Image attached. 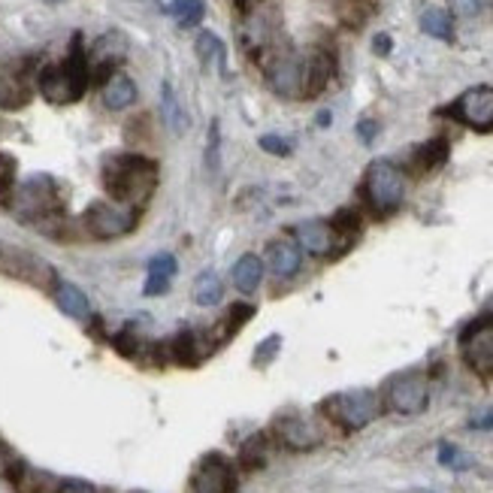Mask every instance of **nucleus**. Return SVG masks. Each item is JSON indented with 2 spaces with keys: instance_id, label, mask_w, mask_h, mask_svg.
Returning <instances> with one entry per match:
<instances>
[{
  "instance_id": "39448f33",
  "label": "nucleus",
  "mask_w": 493,
  "mask_h": 493,
  "mask_svg": "<svg viewBox=\"0 0 493 493\" xmlns=\"http://www.w3.org/2000/svg\"><path fill=\"white\" fill-rule=\"evenodd\" d=\"M384 403L397 415H421L430 403V384L417 372L397 375L384 390Z\"/></svg>"
},
{
  "instance_id": "4468645a",
  "label": "nucleus",
  "mask_w": 493,
  "mask_h": 493,
  "mask_svg": "<svg viewBox=\"0 0 493 493\" xmlns=\"http://www.w3.org/2000/svg\"><path fill=\"white\" fill-rule=\"evenodd\" d=\"M266 266L279 275V279H291V275L300 273V264H303V252H300L297 242L291 239H273L266 246Z\"/></svg>"
},
{
  "instance_id": "5701e85b",
  "label": "nucleus",
  "mask_w": 493,
  "mask_h": 493,
  "mask_svg": "<svg viewBox=\"0 0 493 493\" xmlns=\"http://www.w3.org/2000/svg\"><path fill=\"white\" fill-rule=\"evenodd\" d=\"M24 100H28V91L19 79L13 76H0V106H6V110H15V106H22Z\"/></svg>"
},
{
  "instance_id": "20e7f679",
  "label": "nucleus",
  "mask_w": 493,
  "mask_h": 493,
  "mask_svg": "<svg viewBox=\"0 0 493 493\" xmlns=\"http://www.w3.org/2000/svg\"><path fill=\"white\" fill-rule=\"evenodd\" d=\"M363 194L379 215L397 212L406 197L403 170L390 161H372L370 170H366V179H363Z\"/></svg>"
},
{
  "instance_id": "2f4dec72",
  "label": "nucleus",
  "mask_w": 493,
  "mask_h": 493,
  "mask_svg": "<svg viewBox=\"0 0 493 493\" xmlns=\"http://www.w3.org/2000/svg\"><path fill=\"white\" fill-rule=\"evenodd\" d=\"M206 161L209 166H219V121L212 124V139L206 146Z\"/></svg>"
},
{
  "instance_id": "bb28decb",
  "label": "nucleus",
  "mask_w": 493,
  "mask_h": 493,
  "mask_svg": "<svg viewBox=\"0 0 493 493\" xmlns=\"http://www.w3.org/2000/svg\"><path fill=\"white\" fill-rule=\"evenodd\" d=\"M148 275H157V279H173L175 275V257L173 255H155L148 261Z\"/></svg>"
},
{
  "instance_id": "f8f14e48",
  "label": "nucleus",
  "mask_w": 493,
  "mask_h": 493,
  "mask_svg": "<svg viewBox=\"0 0 493 493\" xmlns=\"http://www.w3.org/2000/svg\"><path fill=\"white\" fill-rule=\"evenodd\" d=\"M275 436L291 451H312L321 442V433L312 421L300 415H285L275 421Z\"/></svg>"
},
{
  "instance_id": "cd10ccee",
  "label": "nucleus",
  "mask_w": 493,
  "mask_h": 493,
  "mask_svg": "<svg viewBox=\"0 0 493 493\" xmlns=\"http://www.w3.org/2000/svg\"><path fill=\"white\" fill-rule=\"evenodd\" d=\"M261 148H264V152H270V155H279V157L291 155V143H288V139H282V137H275V133H264Z\"/></svg>"
},
{
  "instance_id": "a211bd4d",
  "label": "nucleus",
  "mask_w": 493,
  "mask_h": 493,
  "mask_svg": "<svg viewBox=\"0 0 493 493\" xmlns=\"http://www.w3.org/2000/svg\"><path fill=\"white\" fill-rule=\"evenodd\" d=\"M55 303L61 306L64 315H70V318H76V321H85L91 315L88 297L82 294L76 285H70V282H58L55 285Z\"/></svg>"
},
{
  "instance_id": "473e14b6",
  "label": "nucleus",
  "mask_w": 493,
  "mask_h": 493,
  "mask_svg": "<svg viewBox=\"0 0 493 493\" xmlns=\"http://www.w3.org/2000/svg\"><path fill=\"white\" fill-rule=\"evenodd\" d=\"M170 288V279H157V275H148V285H146V294L148 297H157Z\"/></svg>"
},
{
  "instance_id": "e433bc0d",
  "label": "nucleus",
  "mask_w": 493,
  "mask_h": 493,
  "mask_svg": "<svg viewBox=\"0 0 493 493\" xmlns=\"http://www.w3.org/2000/svg\"><path fill=\"white\" fill-rule=\"evenodd\" d=\"M390 46H394V43H390L388 33H379V37H375V43H372V49H375L379 55H388V52H390Z\"/></svg>"
},
{
  "instance_id": "9b49d317",
  "label": "nucleus",
  "mask_w": 493,
  "mask_h": 493,
  "mask_svg": "<svg viewBox=\"0 0 493 493\" xmlns=\"http://www.w3.org/2000/svg\"><path fill=\"white\" fill-rule=\"evenodd\" d=\"M297 242H300V248L309 255H315V257H327L336 252V237H339V230H336V224H330V221H321V219H315V221H303V224H297Z\"/></svg>"
},
{
  "instance_id": "4be33fe9",
  "label": "nucleus",
  "mask_w": 493,
  "mask_h": 493,
  "mask_svg": "<svg viewBox=\"0 0 493 493\" xmlns=\"http://www.w3.org/2000/svg\"><path fill=\"white\" fill-rule=\"evenodd\" d=\"M445 155H448L445 139H433V143L421 146V148H417V155H415V166H417V173H430V170H436V166H439L442 161H445Z\"/></svg>"
},
{
  "instance_id": "dca6fc26",
  "label": "nucleus",
  "mask_w": 493,
  "mask_h": 493,
  "mask_svg": "<svg viewBox=\"0 0 493 493\" xmlns=\"http://www.w3.org/2000/svg\"><path fill=\"white\" fill-rule=\"evenodd\" d=\"M133 100H137V85H133L130 76L112 73V76L103 82V103L110 106V110H128V106H133Z\"/></svg>"
},
{
  "instance_id": "b1692460",
  "label": "nucleus",
  "mask_w": 493,
  "mask_h": 493,
  "mask_svg": "<svg viewBox=\"0 0 493 493\" xmlns=\"http://www.w3.org/2000/svg\"><path fill=\"white\" fill-rule=\"evenodd\" d=\"M197 55L203 58V61H215V64H221V70H224V46H221V40L215 37V33H200L197 37Z\"/></svg>"
},
{
  "instance_id": "7c9ffc66",
  "label": "nucleus",
  "mask_w": 493,
  "mask_h": 493,
  "mask_svg": "<svg viewBox=\"0 0 493 493\" xmlns=\"http://www.w3.org/2000/svg\"><path fill=\"white\" fill-rule=\"evenodd\" d=\"M451 10L461 19H475L481 13V0H451Z\"/></svg>"
},
{
  "instance_id": "ddd939ff",
  "label": "nucleus",
  "mask_w": 493,
  "mask_h": 493,
  "mask_svg": "<svg viewBox=\"0 0 493 493\" xmlns=\"http://www.w3.org/2000/svg\"><path fill=\"white\" fill-rule=\"evenodd\" d=\"M266 79H270L273 91L285 97H300L303 94V61L297 58H279L266 67Z\"/></svg>"
},
{
  "instance_id": "f03ea898",
  "label": "nucleus",
  "mask_w": 493,
  "mask_h": 493,
  "mask_svg": "<svg viewBox=\"0 0 493 493\" xmlns=\"http://www.w3.org/2000/svg\"><path fill=\"white\" fill-rule=\"evenodd\" d=\"M85 88H88V64L79 52V43L73 46V55L67 58L64 64L49 67V70H43V76H40L43 97L58 106L76 103V100L85 94Z\"/></svg>"
},
{
  "instance_id": "c85d7f7f",
  "label": "nucleus",
  "mask_w": 493,
  "mask_h": 493,
  "mask_svg": "<svg viewBox=\"0 0 493 493\" xmlns=\"http://www.w3.org/2000/svg\"><path fill=\"white\" fill-rule=\"evenodd\" d=\"M279 345H282V336H270V339H264L261 345L255 348V363H270L273 357H275V351H279Z\"/></svg>"
},
{
  "instance_id": "72a5a7b5",
  "label": "nucleus",
  "mask_w": 493,
  "mask_h": 493,
  "mask_svg": "<svg viewBox=\"0 0 493 493\" xmlns=\"http://www.w3.org/2000/svg\"><path fill=\"white\" fill-rule=\"evenodd\" d=\"M357 133H361V139H363L366 146H370L372 139H375V133H379V124L366 119V121H361V124H357Z\"/></svg>"
},
{
  "instance_id": "f257e3e1",
  "label": "nucleus",
  "mask_w": 493,
  "mask_h": 493,
  "mask_svg": "<svg viewBox=\"0 0 493 493\" xmlns=\"http://www.w3.org/2000/svg\"><path fill=\"white\" fill-rule=\"evenodd\" d=\"M103 185L112 200L124 206H139L152 197L157 185V166L139 155H115L103 164Z\"/></svg>"
},
{
  "instance_id": "4c0bfd02",
  "label": "nucleus",
  "mask_w": 493,
  "mask_h": 493,
  "mask_svg": "<svg viewBox=\"0 0 493 493\" xmlns=\"http://www.w3.org/2000/svg\"><path fill=\"white\" fill-rule=\"evenodd\" d=\"M10 161H6V157H0V191H4L6 185H10Z\"/></svg>"
},
{
  "instance_id": "a878e982",
  "label": "nucleus",
  "mask_w": 493,
  "mask_h": 493,
  "mask_svg": "<svg viewBox=\"0 0 493 493\" xmlns=\"http://www.w3.org/2000/svg\"><path fill=\"white\" fill-rule=\"evenodd\" d=\"M175 13H179L182 28H191V24H197L200 19H203L206 6H203V0H182V4L175 6Z\"/></svg>"
},
{
  "instance_id": "c9c22d12",
  "label": "nucleus",
  "mask_w": 493,
  "mask_h": 493,
  "mask_svg": "<svg viewBox=\"0 0 493 493\" xmlns=\"http://www.w3.org/2000/svg\"><path fill=\"white\" fill-rule=\"evenodd\" d=\"M470 427L472 430H490L493 427V408H490V412H484V415H475L472 421H470Z\"/></svg>"
},
{
  "instance_id": "2eb2a0df",
  "label": "nucleus",
  "mask_w": 493,
  "mask_h": 493,
  "mask_svg": "<svg viewBox=\"0 0 493 493\" xmlns=\"http://www.w3.org/2000/svg\"><path fill=\"white\" fill-rule=\"evenodd\" d=\"M330 73H333V64L324 52L303 58V97L321 94L324 85L330 82Z\"/></svg>"
},
{
  "instance_id": "9d476101",
  "label": "nucleus",
  "mask_w": 493,
  "mask_h": 493,
  "mask_svg": "<svg viewBox=\"0 0 493 493\" xmlns=\"http://www.w3.org/2000/svg\"><path fill=\"white\" fill-rule=\"evenodd\" d=\"M233 488H237V479H233L230 463L224 461V457L212 454L197 463L194 475H191L188 493H233Z\"/></svg>"
},
{
  "instance_id": "423d86ee",
  "label": "nucleus",
  "mask_w": 493,
  "mask_h": 493,
  "mask_svg": "<svg viewBox=\"0 0 493 493\" xmlns=\"http://www.w3.org/2000/svg\"><path fill=\"white\" fill-rule=\"evenodd\" d=\"M461 354L475 375L493 379V318H481L466 327L461 336Z\"/></svg>"
},
{
  "instance_id": "412c9836",
  "label": "nucleus",
  "mask_w": 493,
  "mask_h": 493,
  "mask_svg": "<svg viewBox=\"0 0 493 493\" xmlns=\"http://www.w3.org/2000/svg\"><path fill=\"white\" fill-rule=\"evenodd\" d=\"M161 112H164L166 128H170L173 133H185V130H188V115H185V110H182L179 100H175V91H173L170 82H166V85H164Z\"/></svg>"
},
{
  "instance_id": "0eeeda50",
  "label": "nucleus",
  "mask_w": 493,
  "mask_h": 493,
  "mask_svg": "<svg viewBox=\"0 0 493 493\" xmlns=\"http://www.w3.org/2000/svg\"><path fill=\"white\" fill-rule=\"evenodd\" d=\"M58 197H55V185L46 179V175H33L24 185L15 188L13 197V209L22 215V219H43V215L55 212Z\"/></svg>"
},
{
  "instance_id": "ea45409f",
  "label": "nucleus",
  "mask_w": 493,
  "mask_h": 493,
  "mask_svg": "<svg viewBox=\"0 0 493 493\" xmlns=\"http://www.w3.org/2000/svg\"><path fill=\"white\" fill-rule=\"evenodd\" d=\"M318 124H330V112H321L318 115Z\"/></svg>"
},
{
  "instance_id": "393cba45",
  "label": "nucleus",
  "mask_w": 493,
  "mask_h": 493,
  "mask_svg": "<svg viewBox=\"0 0 493 493\" xmlns=\"http://www.w3.org/2000/svg\"><path fill=\"white\" fill-rule=\"evenodd\" d=\"M439 463L448 466V470H470L472 466L470 457H466L457 445H451V442H442L439 445Z\"/></svg>"
},
{
  "instance_id": "a19ab883",
  "label": "nucleus",
  "mask_w": 493,
  "mask_h": 493,
  "mask_svg": "<svg viewBox=\"0 0 493 493\" xmlns=\"http://www.w3.org/2000/svg\"><path fill=\"white\" fill-rule=\"evenodd\" d=\"M406 493H436V490H427V488H415V490H406Z\"/></svg>"
},
{
  "instance_id": "1a4fd4ad",
  "label": "nucleus",
  "mask_w": 493,
  "mask_h": 493,
  "mask_svg": "<svg viewBox=\"0 0 493 493\" xmlns=\"http://www.w3.org/2000/svg\"><path fill=\"white\" fill-rule=\"evenodd\" d=\"M451 115L461 119L463 124H470L475 130H490L493 128V88L479 85L470 88L466 94H461L454 106H451Z\"/></svg>"
},
{
  "instance_id": "aec40b11",
  "label": "nucleus",
  "mask_w": 493,
  "mask_h": 493,
  "mask_svg": "<svg viewBox=\"0 0 493 493\" xmlns=\"http://www.w3.org/2000/svg\"><path fill=\"white\" fill-rule=\"evenodd\" d=\"M421 31L427 33V37L445 40V43L454 40V24H451V15L445 10H439V6H427V10L421 13Z\"/></svg>"
},
{
  "instance_id": "58836bf2",
  "label": "nucleus",
  "mask_w": 493,
  "mask_h": 493,
  "mask_svg": "<svg viewBox=\"0 0 493 493\" xmlns=\"http://www.w3.org/2000/svg\"><path fill=\"white\" fill-rule=\"evenodd\" d=\"M157 4H161V10H164V13H175V6H179L182 0H157Z\"/></svg>"
},
{
  "instance_id": "6e6552de",
  "label": "nucleus",
  "mask_w": 493,
  "mask_h": 493,
  "mask_svg": "<svg viewBox=\"0 0 493 493\" xmlns=\"http://www.w3.org/2000/svg\"><path fill=\"white\" fill-rule=\"evenodd\" d=\"M133 224H137V215L121 206H112V203H91L85 212V228L91 237H97V239L124 237V233L133 230Z\"/></svg>"
},
{
  "instance_id": "f3484780",
  "label": "nucleus",
  "mask_w": 493,
  "mask_h": 493,
  "mask_svg": "<svg viewBox=\"0 0 493 493\" xmlns=\"http://www.w3.org/2000/svg\"><path fill=\"white\" fill-rule=\"evenodd\" d=\"M230 275H233V285H237L242 294H252L264 282V261L257 255H242L239 261L233 264Z\"/></svg>"
},
{
  "instance_id": "f704fd0d",
  "label": "nucleus",
  "mask_w": 493,
  "mask_h": 493,
  "mask_svg": "<svg viewBox=\"0 0 493 493\" xmlns=\"http://www.w3.org/2000/svg\"><path fill=\"white\" fill-rule=\"evenodd\" d=\"M58 493H94V488L85 481H64L61 488H58Z\"/></svg>"
},
{
  "instance_id": "7ed1b4c3",
  "label": "nucleus",
  "mask_w": 493,
  "mask_h": 493,
  "mask_svg": "<svg viewBox=\"0 0 493 493\" xmlns=\"http://www.w3.org/2000/svg\"><path fill=\"white\" fill-rule=\"evenodd\" d=\"M324 412L333 424H339L342 430H363L366 424H372L381 415V399L372 390H342L324 399Z\"/></svg>"
},
{
  "instance_id": "c756f323",
  "label": "nucleus",
  "mask_w": 493,
  "mask_h": 493,
  "mask_svg": "<svg viewBox=\"0 0 493 493\" xmlns=\"http://www.w3.org/2000/svg\"><path fill=\"white\" fill-rule=\"evenodd\" d=\"M242 463H246V466L264 463V439L261 436H255L252 442H246V448H242Z\"/></svg>"
},
{
  "instance_id": "6ab92c4d",
  "label": "nucleus",
  "mask_w": 493,
  "mask_h": 493,
  "mask_svg": "<svg viewBox=\"0 0 493 493\" xmlns=\"http://www.w3.org/2000/svg\"><path fill=\"white\" fill-rule=\"evenodd\" d=\"M194 303L197 306H219L221 303V297H224V282L219 279V273H212V270H206V273H200L197 275V282H194Z\"/></svg>"
}]
</instances>
